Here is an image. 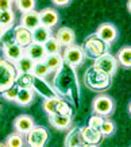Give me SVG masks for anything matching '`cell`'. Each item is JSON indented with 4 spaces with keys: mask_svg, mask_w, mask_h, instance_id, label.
Segmentation results:
<instances>
[{
    "mask_svg": "<svg viewBox=\"0 0 131 147\" xmlns=\"http://www.w3.org/2000/svg\"><path fill=\"white\" fill-rule=\"evenodd\" d=\"M7 31H8V30H7V28H5V27L0 23V39L4 36V34H7Z\"/></svg>",
    "mask_w": 131,
    "mask_h": 147,
    "instance_id": "cell-37",
    "label": "cell"
},
{
    "mask_svg": "<svg viewBox=\"0 0 131 147\" xmlns=\"http://www.w3.org/2000/svg\"><path fill=\"white\" fill-rule=\"evenodd\" d=\"M100 132L103 136H111V135L115 132V129H116V125L113 123L111 119H108V116L107 117H104L103 121H101V125H100Z\"/></svg>",
    "mask_w": 131,
    "mask_h": 147,
    "instance_id": "cell-31",
    "label": "cell"
},
{
    "mask_svg": "<svg viewBox=\"0 0 131 147\" xmlns=\"http://www.w3.org/2000/svg\"><path fill=\"white\" fill-rule=\"evenodd\" d=\"M93 59H95V62H93V66L95 67L105 71V73H108L109 76H113V74L116 73L119 62H117L116 57L112 55V54H109L108 51L97 58H93Z\"/></svg>",
    "mask_w": 131,
    "mask_h": 147,
    "instance_id": "cell-8",
    "label": "cell"
},
{
    "mask_svg": "<svg viewBox=\"0 0 131 147\" xmlns=\"http://www.w3.org/2000/svg\"><path fill=\"white\" fill-rule=\"evenodd\" d=\"M14 1H15V0H14Z\"/></svg>",
    "mask_w": 131,
    "mask_h": 147,
    "instance_id": "cell-41",
    "label": "cell"
},
{
    "mask_svg": "<svg viewBox=\"0 0 131 147\" xmlns=\"http://www.w3.org/2000/svg\"><path fill=\"white\" fill-rule=\"evenodd\" d=\"M24 54L28 55L32 61H43L45 57L47 55L45 51V47L42 43H38V42H31L27 47H24Z\"/></svg>",
    "mask_w": 131,
    "mask_h": 147,
    "instance_id": "cell-19",
    "label": "cell"
},
{
    "mask_svg": "<svg viewBox=\"0 0 131 147\" xmlns=\"http://www.w3.org/2000/svg\"><path fill=\"white\" fill-rule=\"evenodd\" d=\"M1 146H5V144H4V143H0V147H1Z\"/></svg>",
    "mask_w": 131,
    "mask_h": 147,
    "instance_id": "cell-40",
    "label": "cell"
},
{
    "mask_svg": "<svg viewBox=\"0 0 131 147\" xmlns=\"http://www.w3.org/2000/svg\"><path fill=\"white\" fill-rule=\"evenodd\" d=\"M49 140V132L42 125H34L26 134V143L30 147H43Z\"/></svg>",
    "mask_w": 131,
    "mask_h": 147,
    "instance_id": "cell-6",
    "label": "cell"
},
{
    "mask_svg": "<svg viewBox=\"0 0 131 147\" xmlns=\"http://www.w3.org/2000/svg\"><path fill=\"white\" fill-rule=\"evenodd\" d=\"M72 0H51V3L57 7H65V5H68Z\"/></svg>",
    "mask_w": 131,
    "mask_h": 147,
    "instance_id": "cell-36",
    "label": "cell"
},
{
    "mask_svg": "<svg viewBox=\"0 0 131 147\" xmlns=\"http://www.w3.org/2000/svg\"><path fill=\"white\" fill-rule=\"evenodd\" d=\"M95 34L101 40H104L105 43H108L109 46L117 39V28L113 26L112 23H101L97 27Z\"/></svg>",
    "mask_w": 131,
    "mask_h": 147,
    "instance_id": "cell-12",
    "label": "cell"
},
{
    "mask_svg": "<svg viewBox=\"0 0 131 147\" xmlns=\"http://www.w3.org/2000/svg\"><path fill=\"white\" fill-rule=\"evenodd\" d=\"M35 125V121L30 115H19L14 120V129L22 135H26Z\"/></svg>",
    "mask_w": 131,
    "mask_h": 147,
    "instance_id": "cell-16",
    "label": "cell"
},
{
    "mask_svg": "<svg viewBox=\"0 0 131 147\" xmlns=\"http://www.w3.org/2000/svg\"><path fill=\"white\" fill-rule=\"evenodd\" d=\"M116 59L119 65L126 69H131V46H123L116 54Z\"/></svg>",
    "mask_w": 131,
    "mask_h": 147,
    "instance_id": "cell-24",
    "label": "cell"
},
{
    "mask_svg": "<svg viewBox=\"0 0 131 147\" xmlns=\"http://www.w3.org/2000/svg\"><path fill=\"white\" fill-rule=\"evenodd\" d=\"M14 22H15V12L12 9H3V11H0V23L7 30H11L14 27Z\"/></svg>",
    "mask_w": 131,
    "mask_h": 147,
    "instance_id": "cell-26",
    "label": "cell"
},
{
    "mask_svg": "<svg viewBox=\"0 0 131 147\" xmlns=\"http://www.w3.org/2000/svg\"><path fill=\"white\" fill-rule=\"evenodd\" d=\"M16 4V8L20 11V12H28L31 9H35V0H15L14 1Z\"/></svg>",
    "mask_w": 131,
    "mask_h": 147,
    "instance_id": "cell-32",
    "label": "cell"
},
{
    "mask_svg": "<svg viewBox=\"0 0 131 147\" xmlns=\"http://www.w3.org/2000/svg\"><path fill=\"white\" fill-rule=\"evenodd\" d=\"M31 34H32V42H38V43H42V45L49 39L50 36H53L51 28L43 26V24H39L38 27H35L31 31Z\"/></svg>",
    "mask_w": 131,
    "mask_h": 147,
    "instance_id": "cell-22",
    "label": "cell"
},
{
    "mask_svg": "<svg viewBox=\"0 0 131 147\" xmlns=\"http://www.w3.org/2000/svg\"><path fill=\"white\" fill-rule=\"evenodd\" d=\"M7 147H23L26 144V139L23 138L22 134H19V132H12L11 135L7 136L5 139V143H4Z\"/></svg>",
    "mask_w": 131,
    "mask_h": 147,
    "instance_id": "cell-29",
    "label": "cell"
},
{
    "mask_svg": "<svg viewBox=\"0 0 131 147\" xmlns=\"http://www.w3.org/2000/svg\"><path fill=\"white\" fill-rule=\"evenodd\" d=\"M43 62L47 65V67L50 69L51 73H54L55 70H58L59 67L63 65V58H62V54L58 53V54H47L43 59Z\"/></svg>",
    "mask_w": 131,
    "mask_h": 147,
    "instance_id": "cell-25",
    "label": "cell"
},
{
    "mask_svg": "<svg viewBox=\"0 0 131 147\" xmlns=\"http://www.w3.org/2000/svg\"><path fill=\"white\" fill-rule=\"evenodd\" d=\"M34 74L32 73H16L15 76V84L19 88H31Z\"/></svg>",
    "mask_w": 131,
    "mask_h": 147,
    "instance_id": "cell-27",
    "label": "cell"
},
{
    "mask_svg": "<svg viewBox=\"0 0 131 147\" xmlns=\"http://www.w3.org/2000/svg\"><path fill=\"white\" fill-rule=\"evenodd\" d=\"M82 49L85 51V55H88V57H90V58H97L108 51L109 45L105 43L104 40L100 39L96 34H92V35H89L88 38H85Z\"/></svg>",
    "mask_w": 131,
    "mask_h": 147,
    "instance_id": "cell-3",
    "label": "cell"
},
{
    "mask_svg": "<svg viewBox=\"0 0 131 147\" xmlns=\"http://www.w3.org/2000/svg\"><path fill=\"white\" fill-rule=\"evenodd\" d=\"M63 144H65L66 147H81L82 144H84V140H82L80 128L73 127V125L72 127H69V131L66 132Z\"/></svg>",
    "mask_w": 131,
    "mask_h": 147,
    "instance_id": "cell-20",
    "label": "cell"
},
{
    "mask_svg": "<svg viewBox=\"0 0 131 147\" xmlns=\"http://www.w3.org/2000/svg\"><path fill=\"white\" fill-rule=\"evenodd\" d=\"M15 76L16 70L14 67V63L8 62L4 58H0V93L15 84Z\"/></svg>",
    "mask_w": 131,
    "mask_h": 147,
    "instance_id": "cell-5",
    "label": "cell"
},
{
    "mask_svg": "<svg viewBox=\"0 0 131 147\" xmlns=\"http://www.w3.org/2000/svg\"><path fill=\"white\" fill-rule=\"evenodd\" d=\"M43 47H45L46 54H58L62 51V46H61V43L57 40V38L54 35L50 36L49 39L46 40L43 43Z\"/></svg>",
    "mask_w": 131,
    "mask_h": 147,
    "instance_id": "cell-28",
    "label": "cell"
},
{
    "mask_svg": "<svg viewBox=\"0 0 131 147\" xmlns=\"http://www.w3.org/2000/svg\"><path fill=\"white\" fill-rule=\"evenodd\" d=\"M14 40L18 43L19 46H22L23 49L27 47V46L32 42L31 30H28V28H26V27H23L22 24H18V26L14 28Z\"/></svg>",
    "mask_w": 131,
    "mask_h": 147,
    "instance_id": "cell-14",
    "label": "cell"
},
{
    "mask_svg": "<svg viewBox=\"0 0 131 147\" xmlns=\"http://www.w3.org/2000/svg\"><path fill=\"white\" fill-rule=\"evenodd\" d=\"M112 76H109L108 73L100 70L93 65L88 67L84 74V82L89 89L95 90V92H103V90L108 89L111 85Z\"/></svg>",
    "mask_w": 131,
    "mask_h": 147,
    "instance_id": "cell-2",
    "label": "cell"
},
{
    "mask_svg": "<svg viewBox=\"0 0 131 147\" xmlns=\"http://www.w3.org/2000/svg\"><path fill=\"white\" fill-rule=\"evenodd\" d=\"M127 9L131 12V0H128V1H127Z\"/></svg>",
    "mask_w": 131,
    "mask_h": 147,
    "instance_id": "cell-38",
    "label": "cell"
},
{
    "mask_svg": "<svg viewBox=\"0 0 131 147\" xmlns=\"http://www.w3.org/2000/svg\"><path fill=\"white\" fill-rule=\"evenodd\" d=\"M55 76L53 80V88L55 89L57 94L61 97L72 98L77 102L78 97V82L74 73V67L63 62V65L55 70Z\"/></svg>",
    "mask_w": 131,
    "mask_h": 147,
    "instance_id": "cell-1",
    "label": "cell"
},
{
    "mask_svg": "<svg viewBox=\"0 0 131 147\" xmlns=\"http://www.w3.org/2000/svg\"><path fill=\"white\" fill-rule=\"evenodd\" d=\"M103 119H104V117L101 115L93 113V115L89 117V120H88V125L93 127V128H100V125H101V121H103Z\"/></svg>",
    "mask_w": 131,
    "mask_h": 147,
    "instance_id": "cell-34",
    "label": "cell"
},
{
    "mask_svg": "<svg viewBox=\"0 0 131 147\" xmlns=\"http://www.w3.org/2000/svg\"><path fill=\"white\" fill-rule=\"evenodd\" d=\"M18 92H19V86L16 84H14L1 92V97L7 100V101H15L16 96H18Z\"/></svg>",
    "mask_w": 131,
    "mask_h": 147,
    "instance_id": "cell-33",
    "label": "cell"
},
{
    "mask_svg": "<svg viewBox=\"0 0 131 147\" xmlns=\"http://www.w3.org/2000/svg\"><path fill=\"white\" fill-rule=\"evenodd\" d=\"M23 27H26L28 30H34L35 27H38L41 24V19H39V11L31 9L28 12H23L20 16V23Z\"/></svg>",
    "mask_w": 131,
    "mask_h": 147,
    "instance_id": "cell-18",
    "label": "cell"
},
{
    "mask_svg": "<svg viewBox=\"0 0 131 147\" xmlns=\"http://www.w3.org/2000/svg\"><path fill=\"white\" fill-rule=\"evenodd\" d=\"M0 47H1V51H3V58L11 63L16 62L19 58L24 54V49L22 46H19L15 40L8 39L4 40V42L0 40Z\"/></svg>",
    "mask_w": 131,
    "mask_h": 147,
    "instance_id": "cell-7",
    "label": "cell"
},
{
    "mask_svg": "<svg viewBox=\"0 0 131 147\" xmlns=\"http://www.w3.org/2000/svg\"><path fill=\"white\" fill-rule=\"evenodd\" d=\"M115 108V102H113L112 97H109L107 94H100L97 97H95L93 102H92V109L95 113L101 115L103 117H107L113 112Z\"/></svg>",
    "mask_w": 131,
    "mask_h": 147,
    "instance_id": "cell-9",
    "label": "cell"
},
{
    "mask_svg": "<svg viewBox=\"0 0 131 147\" xmlns=\"http://www.w3.org/2000/svg\"><path fill=\"white\" fill-rule=\"evenodd\" d=\"M61 54H62L63 62L68 63V65H70L73 67L81 66L86 57L82 46L76 45V43L63 47V51H61Z\"/></svg>",
    "mask_w": 131,
    "mask_h": 147,
    "instance_id": "cell-4",
    "label": "cell"
},
{
    "mask_svg": "<svg viewBox=\"0 0 131 147\" xmlns=\"http://www.w3.org/2000/svg\"><path fill=\"white\" fill-rule=\"evenodd\" d=\"M39 19H41V24L53 28L59 22V13L53 7H46L42 11H39Z\"/></svg>",
    "mask_w": 131,
    "mask_h": 147,
    "instance_id": "cell-13",
    "label": "cell"
},
{
    "mask_svg": "<svg viewBox=\"0 0 131 147\" xmlns=\"http://www.w3.org/2000/svg\"><path fill=\"white\" fill-rule=\"evenodd\" d=\"M32 74L35 77H42V78H46V77L49 76L50 73V69L47 67V65H46L43 61H35L34 62V66H32Z\"/></svg>",
    "mask_w": 131,
    "mask_h": 147,
    "instance_id": "cell-30",
    "label": "cell"
},
{
    "mask_svg": "<svg viewBox=\"0 0 131 147\" xmlns=\"http://www.w3.org/2000/svg\"><path fill=\"white\" fill-rule=\"evenodd\" d=\"M80 132H81L82 140H84V147H89V146H97L101 139H103V135L100 132L99 128H93L90 125H84L80 128Z\"/></svg>",
    "mask_w": 131,
    "mask_h": 147,
    "instance_id": "cell-11",
    "label": "cell"
},
{
    "mask_svg": "<svg viewBox=\"0 0 131 147\" xmlns=\"http://www.w3.org/2000/svg\"><path fill=\"white\" fill-rule=\"evenodd\" d=\"M14 0H0V11L3 9H12Z\"/></svg>",
    "mask_w": 131,
    "mask_h": 147,
    "instance_id": "cell-35",
    "label": "cell"
},
{
    "mask_svg": "<svg viewBox=\"0 0 131 147\" xmlns=\"http://www.w3.org/2000/svg\"><path fill=\"white\" fill-rule=\"evenodd\" d=\"M32 90L38 93L39 96H42L43 98H50V97H55L58 96L55 89L51 86V85L42 77H35L34 76V80H32V85H31Z\"/></svg>",
    "mask_w": 131,
    "mask_h": 147,
    "instance_id": "cell-10",
    "label": "cell"
},
{
    "mask_svg": "<svg viewBox=\"0 0 131 147\" xmlns=\"http://www.w3.org/2000/svg\"><path fill=\"white\" fill-rule=\"evenodd\" d=\"M54 36L57 38V40L61 43L62 47H66L69 45L76 43V34H74V31L70 27H66V26L59 27L58 30L55 31Z\"/></svg>",
    "mask_w": 131,
    "mask_h": 147,
    "instance_id": "cell-15",
    "label": "cell"
},
{
    "mask_svg": "<svg viewBox=\"0 0 131 147\" xmlns=\"http://www.w3.org/2000/svg\"><path fill=\"white\" fill-rule=\"evenodd\" d=\"M47 116H49L50 125L54 129H58V131H66L73 124L72 116L68 115H47Z\"/></svg>",
    "mask_w": 131,
    "mask_h": 147,
    "instance_id": "cell-17",
    "label": "cell"
},
{
    "mask_svg": "<svg viewBox=\"0 0 131 147\" xmlns=\"http://www.w3.org/2000/svg\"><path fill=\"white\" fill-rule=\"evenodd\" d=\"M34 98H35V92L32 90V88H19L15 102L20 107H27L34 101Z\"/></svg>",
    "mask_w": 131,
    "mask_h": 147,
    "instance_id": "cell-21",
    "label": "cell"
},
{
    "mask_svg": "<svg viewBox=\"0 0 131 147\" xmlns=\"http://www.w3.org/2000/svg\"><path fill=\"white\" fill-rule=\"evenodd\" d=\"M128 112H130V115H131V102L128 104Z\"/></svg>",
    "mask_w": 131,
    "mask_h": 147,
    "instance_id": "cell-39",
    "label": "cell"
},
{
    "mask_svg": "<svg viewBox=\"0 0 131 147\" xmlns=\"http://www.w3.org/2000/svg\"><path fill=\"white\" fill-rule=\"evenodd\" d=\"M32 66H34V61L26 54H23L16 62H14V67L16 73H31Z\"/></svg>",
    "mask_w": 131,
    "mask_h": 147,
    "instance_id": "cell-23",
    "label": "cell"
}]
</instances>
